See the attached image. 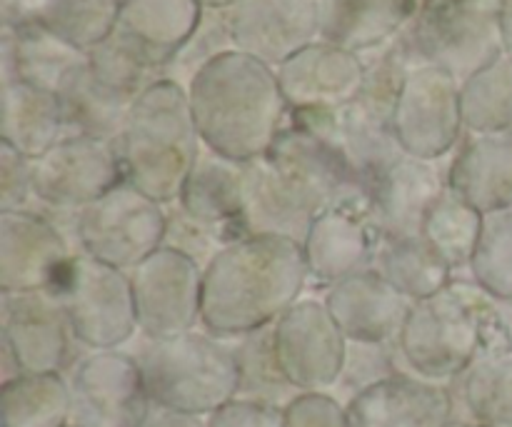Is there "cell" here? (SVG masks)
<instances>
[{
	"label": "cell",
	"instance_id": "obj_32",
	"mask_svg": "<svg viewBox=\"0 0 512 427\" xmlns=\"http://www.w3.org/2000/svg\"><path fill=\"white\" fill-rule=\"evenodd\" d=\"M230 348H233L240 373L238 398L285 408L298 395V390L288 383L280 370L278 355H275L273 325L233 338Z\"/></svg>",
	"mask_w": 512,
	"mask_h": 427
},
{
	"label": "cell",
	"instance_id": "obj_26",
	"mask_svg": "<svg viewBox=\"0 0 512 427\" xmlns=\"http://www.w3.org/2000/svg\"><path fill=\"white\" fill-rule=\"evenodd\" d=\"M70 135L73 130L60 95L20 80L5 83L3 143L35 160Z\"/></svg>",
	"mask_w": 512,
	"mask_h": 427
},
{
	"label": "cell",
	"instance_id": "obj_25",
	"mask_svg": "<svg viewBox=\"0 0 512 427\" xmlns=\"http://www.w3.org/2000/svg\"><path fill=\"white\" fill-rule=\"evenodd\" d=\"M203 18L200 0H123L115 33L153 68H165Z\"/></svg>",
	"mask_w": 512,
	"mask_h": 427
},
{
	"label": "cell",
	"instance_id": "obj_13",
	"mask_svg": "<svg viewBox=\"0 0 512 427\" xmlns=\"http://www.w3.org/2000/svg\"><path fill=\"white\" fill-rule=\"evenodd\" d=\"M115 143L70 135L33 160V198L50 210H78L123 183Z\"/></svg>",
	"mask_w": 512,
	"mask_h": 427
},
{
	"label": "cell",
	"instance_id": "obj_45",
	"mask_svg": "<svg viewBox=\"0 0 512 427\" xmlns=\"http://www.w3.org/2000/svg\"><path fill=\"white\" fill-rule=\"evenodd\" d=\"M65 427H78V425H73V423H70V425H65Z\"/></svg>",
	"mask_w": 512,
	"mask_h": 427
},
{
	"label": "cell",
	"instance_id": "obj_10",
	"mask_svg": "<svg viewBox=\"0 0 512 427\" xmlns=\"http://www.w3.org/2000/svg\"><path fill=\"white\" fill-rule=\"evenodd\" d=\"M135 315L143 338L168 340L190 333L203 318V265L163 245L130 270Z\"/></svg>",
	"mask_w": 512,
	"mask_h": 427
},
{
	"label": "cell",
	"instance_id": "obj_6",
	"mask_svg": "<svg viewBox=\"0 0 512 427\" xmlns=\"http://www.w3.org/2000/svg\"><path fill=\"white\" fill-rule=\"evenodd\" d=\"M153 405L178 413L210 418L233 403L240 390V373L228 340L208 330L150 340L135 353Z\"/></svg>",
	"mask_w": 512,
	"mask_h": 427
},
{
	"label": "cell",
	"instance_id": "obj_24",
	"mask_svg": "<svg viewBox=\"0 0 512 427\" xmlns=\"http://www.w3.org/2000/svg\"><path fill=\"white\" fill-rule=\"evenodd\" d=\"M448 188L483 215L512 208V128L465 140L450 163Z\"/></svg>",
	"mask_w": 512,
	"mask_h": 427
},
{
	"label": "cell",
	"instance_id": "obj_4",
	"mask_svg": "<svg viewBox=\"0 0 512 427\" xmlns=\"http://www.w3.org/2000/svg\"><path fill=\"white\" fill-rule=\"evenodd\" d=\"M395 348L410 373L443 383L480 355H512V330L498 300L473 278H453L438 295L413 303Z\"/></svg>",
	"mask_w": 512,
	"mask_h": 427
},
{
	"label": "cell",
	"instance_id": "obj_21",
	"mask_svg": "<svg viewBox=\"0 0 512 427\" xmlns=\"http://www.w3.org/2000/svg\"><path fill=\"white\" fill-rule=\"evenodd\" d=\"M350 427H450L455 395L413 373H398L348 400Z\"/></svg>",
	"mask_w": 512,
	"mask_h": 427
},
{
	"label": "cell",
	"instance_id": "obj_34",
	"mask_svg": "<svg viewBox=\"0 0 512 427\" xmlns=\"http://www.w3.org/2000/svg\"><path fill=\"white\" fill-rule=\"evenodd\" d=\"M463 123L470 133H498L512 128V58L495 63L468 78L460 88Z\"/></svg>",
	"mask_w": 512,
	"mask_h": 427
},
{
	"label": "cell",
	"instance_id": "obj_17",
	"mask_svg": "<svg viewBox=\"0 0 512 427\" xmlns=\"http://www.w3.org/2000/svg\"><path fill=\"white\" fill-rule=\"evenodd\" d=\"M78 250L38 210L0 213V293L50 290Z\"/></svg>",
	"mask_w": 512,
	"mask_h": 427
},
{
	"label": "cell",
	"instance_id": "obj_15",
	"mask_svg": "<svg viewBox=\"0 0 512 427\" xmlns=\"http://www.w3.org/2000/svg\"><path fill=\"white\" fill-rule=\"evenodd\" d=\"M460 85L443 68H410L395 108L393 128L405 155L438 160L460 143Z\"/></svg>",
	"mask_w": 512,
	"mask_h": 427
},
{
	"label": "cell",
	"instance_id": "obj_3",
	"mask_svg": "<svg viewBox=\"0 0 512 427\" xmlns=\"http://www.w3.org/2000/svg\"><path fill=\"white\" fill-rule=\"evenodd\" d=\"M188 98L200 140L223 158L255 163L283 130L285 95L278 73L240 50L205 65L190 83Z\"/></svg>",
	"mask_w": 512,
	"mask_h": 427
},
{
	"label": "cell",
	"instance_id": "obj_23",
	"mask_svg": "<svg viewBox=\"0 0 512 427\" xmlns=\"http://www.w3.org/2000/svg\"><path fill=\"white\" fill-rule=\"evenodd\" d=\"M448 190V173L435 160L400 158L368 188L380 238H423V225L435 200Z\"/></svg>",
	"mask_w": 512,
	"mask_h": 427
},
{
	"label": "cell",
	"instance_id": "obj_38",
	"mask_svg": "<svg viewBox=\"0 0 512 427\" xmlns=\"http://www.w3.org/2000/svg\"><path fill=\"white\" fill-rule=\"evenodd\" d=\"M33 198V160L25 158L8 143L0 150V213L30 210Z\"/></svg>",
	"mask_w": 512,
	"mask_h": 427
},
{
	"label": "cell",
	"instance_id": "obj_42",
	"mask_svg": "<svg viewBox=\"0 0 512 427\" xmlns=\"http://www.w3.org/2000/svg\"><path fill=\"white\" fill-rule=\"evenodd\" d=\"M500 28H503L505 55L512 58V0H500Z\"/></svg>",
	"mask_w": 512,
	"mask_h": 427
},
{
	"label": "cell",
	"instance_id": "obj_43",
	"mask_svg": "<svg viewBox=\"0 0 512 427\" xmlns=\"http://www.w3.org/2000/svg\"><path fill=\"white\" fill-rule=\"evenodd\" d=\"M500 308H503L505 318H508V323H510V330H512V300H510V303H500Z\"/></svg>",
	"mask_w": 512,
	"mask_h": 427
},
{
	"label": "cell",
	"instance_id": "obj_1",
	"mask_svg": "<svg viewBox=\"0 0 512 427\" xmlns=\"http://www.w3.org/2000/svg\"><path fill=\"white\" fill-rule=\"evenodd\" d=\"M365 193L338 135L283 128L268 153L253 163L248 198L250 235H283L303 245L323 210Z\"/></svg>",
	"mask_w": 512,
	"mask_h": 427
},
{
	"label": "cell",
	"instance_id": "obj_5",
	"mask_svg": "<svg viewBox=\"0 0 512 427\" xmlns=\"http://www.w3.org/2000/svg\"><path fill=\"white\" fill-rule=\"evenodd\" d=\"M115 150L128 183L165 208L178 203L203 150L183 85L163 78L145 90L135 100Z\"/></svg>",
	"mask_w": 512,
	"mask_h": 427
},
{
	"label": "cell",
	"instance_id": "obj_12",
	"mask_svg": "<svg viewBox=\"0 0 512 427\" xmlns=\"http://www.w3.org/2000/svg\"><path fill=\"white\" fill-rule=\"evenodd\" d=\"M273 338L280 370L298 393H323L340 383L350 340L325 300L300 298L273 325Z\"/></svg>",
	"mask_w": 512,
	"mask_h": 427
},
{
	"label": "cell",
	"instance_id": "obj_16",
	"mask_svg": "<svg viewBox=\"0 0 512 427\" xmlns=\"http://www.w3.org/2000/svg\"><path fill=\"white\" fill-rule=\"evenodd\" d=\"M3 348L23 373H63L78 343L68 313L53 290L0 295Z\"/></svg>",
	"mask_w": 512,
	"mask_h": 427
},
{
	"label": "cell",
	"instance_id": "obj_7",
	"mask_svg": "<svg viewBox=\"0 0 512 427\" xmlns=\"http://www.w3.org/2000/svg\"><path fill=\"white\" fill-rule=\"evenodd\" d=\"M398 45L413 68H443L465 83L505 55L500 3L423 0Z\"/></svg>",
	"mask_w": 512,
	"mask_h": 427
},
{
	"label": "cell",
	"instance_id": "obj_2",
	"mask_svg": "<svg viewBox=\"0 0 512 427\" xmlns=\"http://www.w3.org/2000/svg\"><path fill=\"white\" fill-rule=\"evenodd\" d=\"M310 283L303 245L283 235H245L203 268L200 325L220 340L268 328Z\"/></svg>",
	"mask_w": 512,
	"mask_h": 427
},
{
	"label": "cell",
	"instance_id": "obj_31",
	"mask_svg": "<svg viewBox=\"0 0 512 427\" xmlns=\"http://www.w3.org/2000/svg\"><path fill=\"white\" fill-rule=\"evenodd\" d=\"M455 385L470 423L512 427V355H480Z\"/></svg>",
	"mask_w": 512,
	"mask_h": 427
},
{
	"label": "cell",
	"instance_id": "obj_36",
	"mask_svg": "<svg viewBox=\"0 0 512 427\" xmlns=\"http://www.w3.org/2000/svg\"><path fill=\"white\" fill-rule=\"evenodd\" d=\"M398 348L393 345H378V343H350L348 345V360H345V370L340 375V388L350 393V398L363 390L373 388L380 380H388L393 375L403 373L398 368Z\"/></svg>",
	"mask_w": 512,
	"mask_h": 427
},
{
	"label": "cell",
	"instance_id": "obj_35",
	"mask_svg": "<svg viewBox=\"0 0 512 427\" xmlns=\"http://www.w3.org/2000/svg\"><path fill=\"white\" fill-rule=\"evenodd\" d=\"M470 278L498 303L512 300V208L485 215Z\"/></svg>",
	"mask_w": 512,
	"mask_h": 427
},
{
	"label": "cell",
	"instance_id": "obj_8",
	"mask_svg": "<svg viewBox=\"0 0 512 427\" xmlns=\"http://www.w3.org/2000/svg\"><path fill=\"white\" fill-rule=\"evenodd\" d=\"M168 208L123 180L75 215V250L130 273L165 245Z\"/></svg>",
	"mask_w": 512,
	"mask_h": 427
},
{
	"label": "cell",
	"instance_id": "obj_27",
	"mask_svg": "<svg viewBox=\"0 0 512 427\" xmlns=\"http://www.w3.org/2000/svg\"><path fill=\"white\" fill-rule=\"evenodd\" d=\"M320 35L353 53L393 38L415 13V0H318Z\"/></svg>",
	"mask_w": 512,
	"mask_h": 427
},
{
	"label": "cell",
	"instance_id": "obj_9",
	"mask_svg": "<svg viewBox=\"0 0 512 427\" xmlns=\"http://www.w3.org/2000/svg\"><path fill=\"white\" fill-rule=\"evenodd\" d=\"M78 343L88 350H120L138 333L130 273L75 253L53 285Z\"/></svg>",
	"mask_w": 512,
	"mask_h": 427
},
{
	"label": "cell",
	"instance_id": "obj_30",
	"mask_svg": "<svg viewBox=\"0 0 512 427\" xmlns=\"http://www.w3.org/2000/svg\"><path fill=\"white\" fill-rule=\"evenodd\" d=\"M485 215L478 208L460 198L453 190H445L423 225V240L453 268V273L470 270L473 255L478 250L480 233H483Z\"/></svg>",
	"mask_w": 512,
	"mask_h": 427
},
{
	"label": "cell",
	"instance_id": "obj_19",
	"mask_svg": "<svg viewBox=\"0 0 512 427\" xmlns=\"http://www.w3.org/2000/svg\"><path fill=\"white\" fill-rule=\"evenodd\" d=\"M235 50L283 65L320 33L318 0H240L228 8Z\"/></svg>",
	"mask_w": 512,
	"mask_h": 427
},
{
	"label": "cell",
	"instance_id": "obj_20",
	"mask_svg": "<svg viewBox=\"0 0 512 427\" xmlns=\"http://www.w3.org/2000/svg\"><path fill=\"white\" fill-rule=\"evenodd\" d=\"M285 103L303 110H343L358 98L365 65L358 53L320 40L310 43L278 68Z\"/></svg>",
	"mask_w": 512,
	"mask_h": 427
},
{
	"label": "cell",
	"instance_id": "obj_39",
	"mask_svg": "<svg viewBox=\"0 0 512 427\" xmlns=\"http://www.w3.org/2000/svg\"><path fill=\"white\" fill-rule=\"evenodd\" d=\"M168 208V235H165V245L190 255L195 263H200L205 268L215 258V253L220 248H225V245H220L213 235L205 233L200 225H195L175 205H168Z\"/></svg>",
	"mask_w": 512,
	"mask_h": 427
},
{
	"label": "cell",
	"instance_id": "obj_37",
	"mask_svg": "<svg viewBox=\"0 0 512 427\" xmlns=\"http://www.w3.org/2000/svg\"><path fill=\"white\" fill-rule=\"evenodd\" d=\"M285 427H350L348 408L330 393H298L283 408Z\"/></svg>",
	"mask_w": 512,
	"mask_h": 427
},
{
	"label": "cell",
	"instance_id": "obj_29",
	"mask_svg": "<svg viewBox=\"0 0 512 427\" xmlns=\"http://www.w3.org/2000/svg\"><path fill=\"white\" fill-rule=\"evenodd\" d=\"M373 270L413 303L433 298L455 278L453 268L423 238H380Z\"/></svg>",
	"mask_w": 512,
	"mask_h": 427
},
{
	"label": "cell",
	"instance_id": "obj_14",
	"mask_svg": "<svg viewBox=\"0 0 512 427\" xmlns=\"http://www.w3.org/2000/svg\"><path fill=\"white\" fill-rule=\"evenodd\" d=\"M380 228L368 193H355L330 205L310 225L303 240L310 283L325 290L370 270L378 253Z\"/></svg>",
	"mask_w": 512,
	"mask_h": 427
},
{
	"label": "cell",
	"instance_id": "obj_33",
	"mask_svg": "<svg viewBox=\"0 0 512 427\" xmlns=\"http://www.w3.org/2000/svg\"><path fill=\"white\" fill-rule=\"evenodd\" d=\"M123 0H35V23L60 38L93 50L115 33Z\"/></svg>",
	"mask_w": 512,
	"mask_h": 427
},
{
	"label": "cell",
	"instance_id": "obj_11",
	"mask_svg": "<svg viewBox=\"0 0 512 427\" xmlns=\"http://www.w3.org/2000/svg\"><path fill=\"white\" fill-rule=\"evenodd\" d=\"M78 427H143L153 400L135 355L93 350L73 365L68 378Z\"/></svg>",
	"mask_w": 512,
	"mask_h": 427
},
{
	"label": "cell",
	"instance_id": "obj_40",
	"mask_svg": "<svg viewBox=\"0 0 512 427\" xmlns=\"http://www.w3.org/2000/svg\"><path fill=\"white\" fill-rule=\"evenodd\" d=\"M208 427H285L283 408L235 398L208 418Z\"/></svg>",
	"mask_w": 512,
	"mask_h": 427
},
{
	"label": "cell",
	"instance_id": "obj_41",
	"mask_svg": "<svg viewBox=\"0 0 512 427\" xmlns=\"http://www.w3.org/2000/svg\"><path fill=\"white\" fill-rule=\"evenodd\" d=\"M143 427H208V418L178 413V410H168V408H160V405H153L148 418H145Z\"/></svg>",
	"mask_w": 512,
	"mask_h": 427
},
{
	"label": "cell",
	"instance_id": "obj_18",
	"mask_svg": "<svg viewBox=\"0 0 512 427\" xmlns=\"http://www.w3.org/2000/svg\"><path fill=\"white\" fill-rule=\"evenodd\" d=\"M250 175L253 163L223 158L203 145L175 208L213 235L220 245L235 243L250 235Z\"/></svg>",
	"mask_w": 512,
	"mask_h": 427
},
{
	"label": "cell",
	"instance_id": "obj_22",
	"mask_svg": "<svg viewBox=\"0 0 512 427\" xmlns=\"http://www.w3.org/2000/svg\"><path fill=\"white\" fill-rule=\"evenodd\" d=\"M323 300L350 343H398L413 310V300L373 268L340 280Z\"/></svg>",
	"mask_w": 512,
	"mask_h": 427
},
{
	"label": "cell",
	"instance_id": "obj_28",
	"mask_svg": "<svg viewBox=\"0 0 512 427\" xmlns=\"http://www.w3.org/2000/svg\"><path fill=\"white\" fill-rule=\"evenodd\" d=\"M3 427H65L73 395L63 373H23L0 388Z\"/></svg>",
	"mask_w": 512,
	"mask_h": 427
},
{
	"label": "cell",
	"instance_id": "obj_44",
	"mask_svg": "<svg viewBox=\"0 0 512 427\" xmlns=\"http://www.w3.org/2000/svg\"><path fill=\"white\" fill-rule=\"evenodd\" d=\"M450 427H488V425H480V423H470V420H463V423H453Z\"/></svg>",
	"mask_w": 512,
	"mask_h": 427
}]
</instances>
